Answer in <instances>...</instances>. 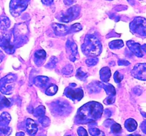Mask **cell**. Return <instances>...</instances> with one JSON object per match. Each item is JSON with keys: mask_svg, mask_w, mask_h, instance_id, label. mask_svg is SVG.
<instances>
[{"mask_svg": "<svg viewBox=\"0 0 146 136\" xmlns=\"http://www.w3.org/2000/svg\"><path fill=\"white\" fill-rule=\"evenodd\" d=\"M104 110L102 104L96 101H91L81 106L77 112L76 121L80 124L95 122L101 117Z\"/></svg>", "mask_w": 146, "mask_h": 136, "instance_id": "6da1fadb", "label": "cell"}, {"mask_svg": "<svg viewBox=\"0 0 146 136\" xmlns=\"http://www.w3.org/2000/svg\"><path fill=\"white\" fill-rule=\"evenodd\" d=\"M81 50L86 56L96 57L102 52V45L95 35L87 34L81 45Z\"/></svg>", "mask_w": 146, "mask_h": 136, "instance_id": "7a4b0ae2", "label": "cell"}, {"mask_svg": "<svg viewBox=\"0 0 146 136\" xmlns=\"http://www.w3.org/2000/svg\"><path fill=\"white\" fill-rule=\"evenodd\" d=\"M50 109L54 116H62L68 115L72 110V107L67 101L58 99L50 103Z\"/></svg>", "mask_w": 146, "mask_h": 136, "instance_id": "3957f363", "label": "cell"}, {"mask_svg": "<svg viewBox=\"0 0 146 136\" xmlns=\"http://www.w3.org/2000/svg\"><path fill=\"white\" fill-rule=\"evenodd\" d=\"M17 75L8 74L0 80V92L4 94H11L15 88Z\"/></svg>", "mask_w": 146, "mask_h": 136, "instance_id": "277c9868", "label": "cell"}, {"mask_svg": "<svg viewBox=\"0 0 146 136\" xmlns=\"http://www.w3.org/2000/svg\"><path fill=\"white\" fill-rule=\"evenodd\" d=\"M27 26L24 24H17L14 26V45L15 46V44L18 46L23 45L27 41Z\"/></svg>", "mask_w": 146, "mask_h": 136, "instance_id": "5b68a950", "label": "cell"}, {"mask_svg": "<svg viewBox=\"0 0 146 136\" xmlns=\"http://www.w3.org/2000/svg\"><path fill=\"white\" fill-rule=\"evenodd\" d=\"M130 30L133 34L138 36L146 35V20L143 17H136L130 23Z\"/></svg>", "mask_w": 146, "mask_h": 136, "instance_id": "8992f818", "label": "cell"}, {"mask_svg": "<svg viewBox=\"0 0 146 136\" xmlns=\"http://www.w3.org/2000/svg\"><path fill=\"white\" fill-rule=\"evenodd\" d=\"M30 0H11L9 9L11 14L14 17H17L22 14L27 8Z\"/></svg>", "mask_w": 146, "mask_h": 136, "instance_id": "52a82bcc", "label": "cell"}, {"mask_svg": "<svg viewBox=\"0 0 146 136\" xmlns=\"http://www.w3.org/2000/svg\"><path fill=\"white\" fill-rule=\"evenodd\" d=\"M0 47L9 54H13L15 51V46L11 41V35L5 31L0 32Z\"/></svg>", "mask_w": 146, "mask_h": 136, "instance_id": "ba28073f", "label": "cell"}, {"mask_svg": "<svg viewBox=\"0 0 146 136\" xmlns=\"http://www.w3.org/2000/svg\"><path fill=\"white\" fill-rule=\"evenodd\" d=\"M80 11H81V8H80L79 6H73V7H70L66 12L62 14V15L61 16V18H58V19L61 22L64 23L71 22L78 16Z\"/></svg>", "mask_w": 146, "mask_h": 136, "instance_id": "9c48e42d", "label": "cell"}, {"mask_svg": "<svg viewBox=\"0 0 146 136\" xmlns=\"http://www.w3.org/2000/svg\"><path fill=\"white\" fill-rule=\"evenodd\" d=\"M11 116L7 112H4L0 116V136H9L11 133V128L9 126Z\"/></svg>", "mask_w": 146, "mask_h": 136, "instance_id": "30bf717a", "label": "cell"}, {"mask_svg": "<svg viewBox=\"0 0 146 136\" xmlns=\"http://www.w3.org/2000/svg\"><path fill=\"white\" fill-rule=\"evenodd\" d=\"M76 84H72L65 89L64 94L73 101H80L84 97V92L81 88H75Z\"/></svg>", "mask_w": 146, "mask_h": 136, "instance_id": "8fae6325", "label": "cell"}, {"mask_svg": "<svg viewBox=\"0 0 146 136\" xmlns=\"http://www.w3.org/2000/svg\"><path fill=\"white\" fill-rule=\"evenodd\" d=\"M66 53L68 55V59L71 62H75L78 59V48L74 41L68 39L66 43Z\"/></svg>", "mask_w": 146, "mask_h": 136, "instance_id": "7c38bea8", "label": "cell"}, {"mask_svg": "<svg viewBox=\"0 0 146 136\" xmlns=\"http://www.w3.org/2000/svg\"><path fill=\"white\" fill-rule=\"evenodd\" d=\"M131 75L136 79L145 81L146 79V64L139 63L135 65L131 71Z\"/></svg>", "mask_w": 146, "mask_h": 136, "instance_id": "4fadbf2b", "label": "cell"}, {"mask_svg": "<svg viewBox=\"0 0 146 136\" xmlns=\"http://www.w3.org/2000/svg\"><path fill=\"white\" fill-rule=\"evenodd\" d=\"M128 48L138 58H143L144 52H145V45H141L138 42L133 41H129L127 42Z\"/></svg>", "mask_w": 146, "mask_h": 136, "instance_id": "5bb4252c", "label": "cell"}, {"mask_svg": "<svg viewBox=\"0 0 146 136\" xmlns=\"http://www.w3.org/2000/svg\"><path fill=\"white\" fill-rule=\"evenodd\" d=\"M51 27L55 35L58 36H64L69 33V28L64 24L54 23L51 24Z\"/></svg>", "mask_w": 146, "mask_h": 136, "instance_id": "9a60e30c", "label": "cell"}, {"mask_svg": "<svg viewBox=\"0 0 146 136\" xmlns=\"http://www.w3.org/2000/svg\"><path fill=\"white\" fill-rule=\"evenodd\" d=\"M26 130L29 135L31 136H35L38 131V126L34 120L31 118H27L26 120Z\"/></svg>", "mask_w": 146, "mask_h": 136, "instance_id": "2e32d148", "label": "cell"}, {"mask_svg": "<svg viewBox=\"0 0 146 136\" xmlns=\"http://www.w3.org/2000/svg\"><path fill=\"white\" fill-rule=\"evenodd\" d=\"M46 53L45 50H36L34 53V60L35 62L36 65L37 66H41L43 64V62H44L46 59Z\"/></svg>", "mask_w": 146, "mask_h": 136, "instance_id": "e0dca14e", "label": "cell"}, {"mask_svg": "<svg viewBox=\"0 0 146 136\" xmlns=\"http://www.w3.org/2000/svg\"><path fill=\"white\" fill-rule=\"evenodd\" d=\"M48 83L49 78L46 76H38L34 80V84L38 87H45Z\"/></svg>", "mask_w": 146, "mask_h": 136, "instance_id": "ac0fdd59", "label": "cell"}, {"mask_svg": "<svg viewBox=\"0 0 146 136\" xmlns=\"http://www.w3.org/2000/svg\"><path fill=\"white\" fill-rule=\"evenodd\" d=\"M111 76V69L108 67H103L100 71V77L104 83H107Z\"/></svg>", "mask_w": 146, "mask_h": 136, "instance_id": "d6986e66", "label": "cell"}, {"mask_svg": "<svg viewBox=\"0 0 146 136\" xmlns=\"http://www.w3.org/2000/svg\"><path fill=\"white\" fill-rule=\"evenodd\" d=\"M88 129H89V133L93 136H105L104 132L101 131L99 129L96 127L95 122H91L88 124Z\"/></svg>", "mask_w": 146, "mask_h": 136, "instance_id": "ffe728a7", "label": "cell"}, {"mask_svg": "<svg viewBox=\"0 0 146 136\" xmlns=\"http://www.w3.org/2000/svg\"><path fill=\"white\" fill-rule=\"evenodd\" d=\"M101 88L105 89L106 92L108 96H115L116 92H115V88L113 85L110 84L104 83V82L101 83Z\"/></svg>", "mask_w": 146, "mask_h": 136, "instance_id": "44dd1931", "label": "cell"}, {"mask_svg": "<svg viewBox=\"0 0 146 136\" xmlns=\"http://www.w3.org/2000/svg\"><path fill=\"white\" fill-rule=\"evenodd\" d=\"M137 126H138V124H137L136 121L133 118L128 119L125 123V127L128 131H134L136 130Z\"/></svg>", "mask_w": 146, "mask_h": 136, "instance_id": "7402d4cb", "label": "cell"}, {"mask_svg": "<svg viewBox=\"0 0 146 136\" xmlns=\"http://www.w3.org/2000/svg\"><path fill=\"white\" fill-rule=\"evenodd\" d=\"M10 26V20L6 16H0V29L6 31Z\"/></svg>", "mask_w": 146, "mask_h": 136, "instance_id": "603a6c76", "label": "cell"}, {"mask_svg": "<svg viewBox=\"0 0 146 136\" xmlns=\"http://www.w3.org/2000/svg\"><path fill=\"white\" fill-rule=\"evenodd\" d=\"M123 46V42L121 40H115L109 42V48L112 50L120 49Z\"/></svg>", "mask_w": 146, "mask_h": 136, "instance_id": "cb8c5ba5", "label": "cell"}, {"mask_svg": "<svg viewBox=\"0 0 146 136\" xmlns=\"http://www.w3.org/2000/svg\"><path fill=\"white\" fill-rule=\"evenodd\" d=\"M57 91H58V86L56 84H51L48 85L46 90V94L48 95V96H53L56 94Z\"/></svg>", "mask_w": 146, "mask_h": 136, "instance_id": "d4e9b609", "label": "cell"}, {"mask_svg": "<svg viewBox=\"0 0 146 136\" xmlns=\"http://www.w3.org/2000/svg\"><path fill=\"white\" fill-rule=\"evenodd\" d=\"M11 106V101L5 96H3L0 94V110L4 108L9 107Z\"/></svg>", "mask_w": 146, "mask_h": 136, "instance_id": "484cf974", "label": "cell"}, {"mask_svg": "<svg viewBox=\"0 0 146 136\" xmlns=\"http://www.w3.org/2000/svg\"><path fill=\"white\" fill-rule=\"evenodd\" d=\"M45 113V107L44 106H39L35 109L33 111V114L36 116V117H41V116H44Z\"/></svg>", "mask_w": 146, "mask_h": 136, "instance_id": "4316f807", "label": "cell"}, {"mask_svg": "<svg viewBox=\"0 0 146 136\" xmlns=\"http://www.w3.org/2000/svg\"><path fill=\"white\" fill-rule=\"evenodd\" d=\"M38 123L44 127H47V126H49L50 124V120L47 116H42L41 117L38 118Z\"/></svg>", "mask_w": 146, "mask_h": 136, "instance_id": "83f0119b", "label": "cell"}, {"mask_svg": "<svg viewBox=\"0 0 146 136\" xmlns=\"http://www.w3.org/2000/svg\"><path fill=\"white\" fill-rule=\"evenodd\" d=\"M87 76H88V74L84 72L81 68H78V69H77L76 76L78 79H80V80H84V79L87 77Z\"/></svg>", "mask_w": 146, "mask_h": 136, "instance_id": "f1b7e54d", "label": "cell"}, {"mask_svg": "<svg viewBox=\"0 0 146 136\" xmlns=\"http://www.w3.org/2000/svg\"><path fill=\"white\" fill-rule=\"evenodd\" d=\"M111 131L114 134H118L119 133H121V130H122V128L118 123H115V122H113V124L111 125Z\"/></svg>", "mask_w": 146, "mask_h": 136, "instance_id": "f546056e", "label": "cell"}, {"mask_svg": "<svg viewBox=\"0 0 146 136\" xmlns=\"http://www.w3.org/2000/svg\"><path fill=\"white\" fill-rule=\"evenodd\" d=\"M98 62V59L96 57H91V58H88L86 60V64L88 66H94L95 65H96Z\"/></svg>", "mask_w": 146, "mask_h": 136, "instance_id": "4dcf8cb0", "label": "cell"}, {"mask_svg": "<svg viewBox=\"0 0 146 136\" xmlns=\"http://www.w3.org/2000/svg\"><path fill=\"white\" fill-rule=\"evenodd\" d=\"M57 62H58V60H57V58H56V57H52V58H51L50 60L48 61V63L46 64V67L47 68L53 69V68H54L56 67V65Z\"/></svg>", "mask_w": 146, "mask_h": 136, "instance_id": "1f68e13d", "label": "cell"}, {"mask_svg": "<svg viewBox=\"0 0 146 136\" xmlns=\"http://www.w3.org/2000/svg\"><path fill=\"white\" fill-rule=\"evenodd\" d=\"M74 71V67L71 65H67L62 69V73L65 75H71Z\"/></svg>", "mask_w": 146, "mask_h": 136, "instance_id": "d6a6232c", "label": "cell"}, {"mask_svg": "<svg viewBox=\"0 0 146 136\" xmlns=\"http://www.w3.org/2000/svg\"><path fill=\"white\" fill-rule=\"evenodd\" d=\"M82 29V26L80 24H75L71 26V28H69V33H75L80 31Z\"/></svg>", "mask_w": 146, "mask_h": 136, "instance_id": "836d02e7", "label": "cell"}, {"mask_svg": "<svg viewBox=\"0 0 146 136\" xmlns=\"http://www.w3.org/2000/svg\"><path fill=\"white\" fill-rule=\"evenodd\" d=\"M113 78L116 83H120V82L123 79V75L120 74L119 72L116 71V72H115V74H114Z\"/></svg>", "mask_w": 146, "mask_h": 136, "instance_id": "e575fe53", "label": "cell"}, {"mask_svg": "<svg viewBox=\"0 0 146 136\" xmlns=\"http://www.w3.org/2000/svg\"><path fill=\"white\" fill-rule=\"evenodd\" d=\"M77 133L79 136H88L87 131L83 127L78 128V130H77Z\"/></svg>", "mask_w": 146, "mask_h": 136, "instance_id": "d590c367", "label": "cell"}, {"mask_svg": "<svg viewBox=\"0 0 146 136\" xmlns=\"http://www.w3.org/2000/svg\"><path fill=\"white\" fill-rule=\"evenodd\" d=\"M115 101V96H108L106 99L104 100V103L107 105L112 104Z\"/></svg>", "mask_w": 146, "mask_h": 136, "instance_id": "8d00e7d4", "label": "cell"}, {"mask_svg": "<svg viewBox=\"0 0 146 136\" xmlns=\"http://www.w3.org/2000/svg\"><path fill=\"white\" fill-rule=\"evenodd\" d=\"M118 64L119 65H125V66H127V65H130V62L128 61L125 60H119L118 62Z\"/></svg>", "mask_w": 146, "mask_h": 136, "instance_id": "74e56055", "label": "cell"}, {"mask_svg": "<svg viewBox=\"0 0 146 136\" xmlns=\"http://www.w3.org/2000/svg\"><path fill=\"white\" fill-rule=\"evenodd\" d=\"M41 2L45 6H51L54 4V0H41Z\"/></svg>", "mask_w": 146, "mask_h": 136, "instance_id": "f35d334b", "label": "cell"}, {"mask_svg": "<svg viewBox=\"0 0 146 136\" xmlns=\"http://www.w3.org/2000/svg\"><path fill=\"white\" fill-rule=\"evenodd\" d=\"M141 129H142L143 132L144 133H145V120H144V121L142 123V124H141Z\"/></svg>", "mask_w": 146, "mask_h": 136, "instance_id": "ab89813d", "label": "cell"}, {"mask_svg": "<svg viewBox=\"0 0 146 136\" xmlns=\"http://www.w3.org/2000/svg\"><path fill=\"white\" fill-rule=\"evenodd\" d=\"M4 52H2V51L0 50V63H1V62H2V60H4Z\"/></svg>", "mask_w": 146, "mask_h": 136, "instance_id": "60d3db41", "label": "cell"}, {"mask_svg": "<svg viewBox=\"0 0 146 136\" xmlns=\"http://www.w3.org/2000/svg\"><path fill=\"white\" fill-rule=\"evenodd\" d=\"M16 136H26L25 133H23V132H19V133H17Z\"/></svg>", "mask_w": 146, "mask_h": 136, "instance_id": "b9f144b4", "label": "cell"}, {"mask_svg": "<svg viewBox=\"0 0 146 136\" xmlns=\"http://www.w3.org/2000/svg\"><path fill=\"white\" fill-rule=\"evenodd\" d=\"M128 1L130 3V4H132V5H133L134 3H135V0H128Z\"/></svg>", "mask_w": 146, "mask_h": 136, "instance_id": "7bdbcfd3", "label": "cell"}, {"mask_svg": "<svg viewBox=\"0 0 146 136\" xmlns=\"http://www.w3.org/2000/svg\"><path fill=\"white\" fill-rule=\"evenodd\" d=\"M128 136H141V135L139 134H135V135H129Z\"/></svg>", "mask_w": 146, "mask_h": 136, "instance_id": "ee69618b", "label": "cell"}, {"mask_svg": "<svg viewBox=\"0 0 146 136\" xmlns=\"http://www.w3.org/2000/svg\"><path fill=\"white\" fill-rule=\"evenodd\" d=\"M140 1H145V0H140Z\"/></svg>", "mask_w": 146, "mask_h": 136, "instance_id": "f6af8a7d", "label": "cell"}, {"mask_svg": "<svg viewBox=\"0 0 146 136\" xmlns=\"http://www.w3.org/2000/svg\"><path fill=\"white\" fill-rule=\"evenodd\" d=\"M40 136H45V135H40Z\"/></svg>", "mask_w": 146, "mask_h": 136, "instance_id": "bcb514c9", "label": "cell"}, {"mask_svg": "<svg viewBox=\"0 0 146 136\" xmlns=\"http://www.w3.org/2000/svg\"><path fill=\"white\" fill-rule=\"evenodd\" d=\"M108 1H111V0H108Z\"/></svg>", "mask_w": 146, "mask_h": 136, "instance_id": "7dc6e473", "label": "cell"}, {"mask_svg": "<svg viewBox=\"0 0 146 136\" xmlns=\"http://www.w3.org/2000/svg\"><path fill=\"white\" fill-rule=\"evenodd\" d=\"M67 136H71V135H67Z\"/></svg>", "mask_w": 146, "mask_h": 136, "instance_id": "c3c4849f", "label": "cell"}]
</instances>
